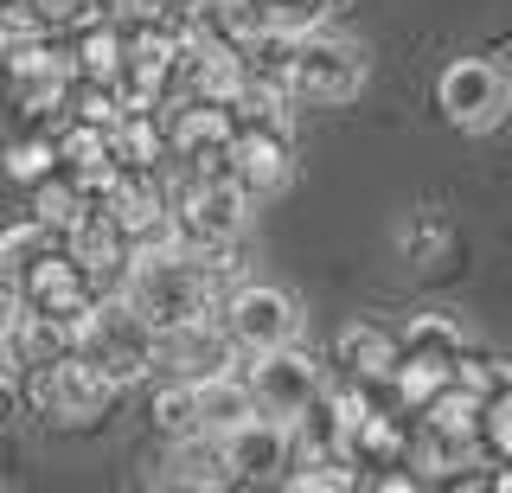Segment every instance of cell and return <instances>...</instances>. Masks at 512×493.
<instances>
[{
  "mask_svg": "<svg viewBox=\"0 0 512 493\" xmlns=\"http://www.w3.org/2000/svg\"><path fill=\"white\" fill-rule=\"evenodd\" d=\"M237 282L231 250H154V257H135L122 276V301L141 314L148 327H173V321H199V314H218L224 289Z\"/></svg>",
  "mask_w": 512,
  "mask_h": 493,
  "instance_id": "1",
  "label": "cell"
},
{
  "mask_svg": "<svg viewBox=\"0 0 512 493\" xmlns=\"http://www.w3.org/2000/svg\"><path fill=\"white\" fill-rule=\"evenodd\" d=\"M276 77L295 109L301 103H352L365 90V77H372V52L359 39H340L327 26H314V33H295L282 45Z\"/></svg>",
  "mask_w": 512,
  "mask_h": 493,
  "instance_id": "2",
  "label": "cell"
},
{
  "mask_svg": "<svg viewBox=\"0 0 512 493\" xmlns=\"http://www.w3.org/2000/svg\"><path fill=\"white\" fill-rule=\"evenodd\" d=\"M77 353H84L116 391H128V385H141V378H148L154 327L141 321V314L128 308L122 295H96V301H90V314L77 321Z\"/></svg>",
  "mask_w": 512,
  "mask_h": 493,
  "instance_id": "3",
  "label": "cell"
},
{
  "mask_svg": "<svg viewBox=\"0 0 512 493\" xmlns=\"http://www.w3.org/2000/svg\"><path fill=\"white\" fill-rule=\"evenodd\" d=\"M218 327L231 333L237 359H250V353L301 340V301L288 289H276V282H244L237 276L231 289H224V301H218Z\"/></svg>",
  "mask_w": 512,
  "mask_h": 493,
  "instance_id": "4",
  "label": "cell"
},
{
  "mask_svg": "<svg viewBox=\"0 0 512 493\" xmlns=\"http://www.w3.org/2000/svg\"><path fill=\"white\" fill-rule=\"evenodd\" d=\"M26 397H32V410H39L45 423H64V429H84L96 423L109 404H116V385H109L103 372L84 359V353H64L52 365H26Z\"/></svg>",
  "mask_w": 512,
  "mask_h": 493,
  "instance_id": "5",
  "label": "cell"
},
{
  "mask_svg": "<svg viewBox=\"0 0 512 493\" xmlns=\"http://www.w3.org/2000/svg\"><path fill=\"white\" fill-rule=\"evenodd\" d=\"M244 385H250V397H256V410L263 417H276V423H295L301 410L320 397V385H327V365H320L308 346H269V353H250L244 365Z\"/></svg>",
  "mask_w": 512,
  "mask_h": 493,
  "instance_id": "6",
  "label": "cell"
},
{
  "mask_svg": "<svg viewBox=\"0 0 512 493\" xmlns=\"http://www.w3.org/2000/svg\"><path fill=\"white\" fill-rule=\"evenodd\" d=\"M436 103L461 135H487V129H500L506 109H512V77L493 58H455L436 77Z\"/></svg>",
  "mask_w": 512,
  "mask_h": 493,
  "instance_id": "7",
  "label": "cell"
},
{
  "mask_svg": "<svg viewBox=\"0 0 512 493\" xmlns=\"http://www.w3.org/2000/svg\"><path fill=\"white\" fill-rule=\"evenodd\" d=\"M160 135H167V161L173 173H224V148L237 135L231 103H167L160 109Z\"/></svg>",
  "mask_w": 512,
  "mask_h": 493,
  "instance_id": "8",
  "label": "cell"
},
{
  "mask_svg": "<svg viewBox=\"0 0 512 493\" xmlns=\"http://www.w3.org/2000/svg\"><path fill=\"white\" fill-rule=\"evenodd\" d=\"M224 180L237 193L276 199L288 180H295V141H288V122H237L231 148H224Z\"/></svg>",
  "mask_w": 512,
  "mask_h": 493,
  "instance_id": "9",
  "label": "cell"
},
{
  "mask_svg": "<svg viewBox=\"0 0 512 493\" xmlns=\"http://www.w3.org/2000/svg\"><path fill=\"white\" fill-rule=\"evenodd\" d=\"M0 84H7L13 109H20L32 129H52V116H64V103H71L77 71H71V52H58L52 39H39V45H26L20 58L0 65Z\"/></svg>",
  "mask_w": 512,
  "mask_h": 493,
  "instance_id": "10",
  "label": "cell"
},
{
  "mask_svg": "<svg viewBox=\"0 0 512 493\" xmlns=\"http://www.w3.org/2000/svg\"><path fill=\"white\" fill-rule=\"evenodd\" d=\"M212 372H237V346H231V333L218 327V314L154 327L148 378H186V385H192V378H212Z\"/></svg>",
  "mask_w": 512,
  "mask_h": 493,
  "instance_id": "11",
  "label": "cell"
},
{
  "mask_svg": "<svg viewBox=\"0 0 512 493\" xmlns=\"http://www.w3.org/2000/svg\"><path fill=\"white\" fill-rule=\"evenodd\" d=\"M13 295H20L26 314H52V321H84L90 301H96L84 263H77L64 244H52L39 263H26L20 276H13Z\"/></svg>",
  "mask_w": 512,
  "mask_h": 493,
  "instance_id": "12",
  "label": "cell"
},
{
  "mask_svg": "<svg viewBox=\"0 0 512 493\" xmlns=\"http://www.w3.org/2000/svg\"><path fill=\"white\" fill-rule=\"evenodd\" d=\"M64 250L84 263V276H90V289H96V295H116V289H122V276H128V263H135V250H128L122 225H116V218H109L96 199L84 205V212H77V225L64 231Z\"/></svg>",
  "mask_w": 512,
  "mask_h": 493,
  "instance_id": "13",
  "label": "cell"
},
{
  "mask_svg": "<svg viewBox=\"0 0 512 493\" xmlns=\"http://www.w3.org/2000/svg\"><path fill=\"white\" fill-rule=\"evenodd\" d=\"M218 455H224V468H231V481H282V468H288V423L256 410V417L231 423L218 436Z\"/></svg>",
  "mask_w": 512,
  "mask_h": 493,
  "instance_id": "14",
  "label": "cell"
},
{
  "mask_svg": "<svg viewBox=\"0 0 512 493\" xmlns=\"http://www.w3.org/2000/svg\"><path fill=\"white\" fill-rule=\"evenodd\" d=\"M480 423H455V417H416L410 423V468L436 474V481H448V474L461 468H480Z\"/></svg>",
  "mask_w": 512,
  "mask_h": 493,
  "instance_id": "15",
  "label": "cell"
},
{
  "mask_svg": "<svg viewBox=\"0 0 512 493\" xmlns=\"http://www.w3.org/2000/svg\"><path fill=\"white\" fill-rule=\"evenodd\" d=\"M397 365V333H384L372 321H352L340 327V340H333V372L340 378H359V385H384Z\"/></svg>",
  "mask_w": 512,
  "mask_h": 493,
  "instance_id": "16",
  "label": "cell"
},
{
  "mask_svg": "<svg viewBox=\"0 0 512 493\" xmlns=\"http://www.w3.org/2000/svg\"><path fill=\"white\" fill-rule=\"evenodd\" d=\"M160 487H231V468L218 455V436H173L160 455Z\"/></svg>",
  "mask_w": 512,
  "mask_h": 493,
  "instance_id": "17",
  "label": "cell"
},
{
  "mask_svg": "<svg viewBox=\"0 0 512 493\" xmlns=\"http://www.w3.org/2000/svg\"><path fill=\"white\" fill-rule=\"evenodd\" d=\"M192 404H199V436H224L231 423L256 417V397H250V385H244V372L192 378Z\"/></svg>",
  "mask_w": 512,
  "mask_h": 493,
  "instance_id": "18",
  "label": "cell"
},
{
  "mask_svg": "<svg viewBox=\"0 0 512 493\" xmlns=\"http://www.w3.org/2000/svg\"><path fill=\"white\" fill-rule=\"evenodd\" d=\"M122 65V26L116 20H90L77 26V45H71V71L77 84H109Z\"/></svg>",
  "mask_w": 512,
  "mask_h": 493,
  "instance_id": "19",
  "label": "cell"
},
{
  "mask_svg": "<svg viewBox=\"0 0 512 493\" xmlns=\"http://www.w3.org/2000/svg\"><path fill=\"white\" fill-rule=\"evenodd\" d=\"M84 205H90V193L71 180V173L52 167V173H39V180H32V218H39V225H52L58 237L77 225V212H84Z\"/></svg>",
  "mask_w": 512,
  "mask_h": 493,
  "instance_id": "20",
  "label": "cell"
},
{
  "mask_svg": "<svg viewBox=\"0 0 512 493\" xmlns=\"http://www.w3.org/2000/svg\"><path fill=\"white\" fill-rule=\"evenodd\" d=\"M359 481H365V474L352 468L346 455H301V461L282 468V487H295V493H346Z\"/></svg>",
  "mask_w": 512,
  "mask_h": 493,
  "instance_id": "21",
  "label": "cell"
},
{
  "mask_svg": "<svg viewBox=\"0 0 512 493\" xmlns=\"http://www.w3.org/2000/svg\"><path fill=\"white\" fill-rule=\"evenodd\" d=\"M52 244H64V237H58L52 225H39L32 212L20 218V225H7V231H0V282H13L26 263H39Z\"/></svg>",
  "mask_w": 512,
  "mask_h": 493,
  "instance_id": "22",
  "label": "cell"
},
{
  "mask_svg": "<svg viewBox=\"0 0 512 493\" xmlns=\"http://www.w3.org/2000/svg\"><path fill=\"white\" fill-rule=\"evenodd\" d=\"M154 429L160 436H199V404H192V385L186 378H160L154 391Z\"/></svg>",
  "mask_w": 512,
  "mask_h": 493,
  "instance_id": "23",
  "label": "cell"
},
{
  "mask_svg": "<svg viewBox=\"0 0 512 493\" xmlns=\"http://www.w3.org/2000/svg\"><path fill=\"white\" fill-rule=\"evenodd\" d=\"M397 244H404V257H410L416 269H436V263L448 257V244H455V231H448V218L423 212V218H410V225L397 231Z\"/></svg>",
  "mask_w": 512,
  "mask_h": 493,
  "instance_id": "24",
  "label": "cell"
},
{
  "mask_svg": "<svg viewBox=\"0 0 512 493\" xmlns=\"http://www.w3.org/2000/svg\"><path fill=\"white\" fill-rule=\"evenodd\" d=\"M58 167V148H52V129H26L20 141H13V148H7V173H13V180H39V173H52Z\"/></svg>",
  "mask_w": 512,
  "mask_h": 493,
  "instance_id": "25",
  "label": "cell"
},
{
  "mask_svg": "<svg viewBox=\"0 0 512 493\" xmlns=\"http://www.w3.org/2000/svg\"><path fill=\"white\" fill-rule=\"evenodd\" d=\"M39 39H52V33H45V20L26 7V0L0 7V65H7V58H20L26 45H39Z\"/></svg>",
  "mask_w": 512,
  "mask_h": 493,
  "instance_id": "26",
  "label": "cell"
},
{
  "mask_svg": "<svg viewBox=\"0 0 512 493\" xmlns=\"http://www.w3.org/2000/svg\"><path fill=\"white\" fill-rule=\"evenodd\" d=\"M480 449L493 461H512V385L480 404Z\"/></svg>",
  "mask_w": 512,
  "mask_h": 493,
  "instance_id": "27",
  "label": "cell"
},
{
  "mask_svg": "<svg viewBox=\"0 0 512 493\" xmlns=\"http://www.w3.org/2000/svg\"><path fill=\"white\" fill-rule=\"evenodd\" d=\"M26 7L45 20V33H77V26L103 20V0H26Z\"/></svg>",
  "mask_w": 512,
  "mask_h": 493,
  "instance_id": "28",
  "label": "cell"
},
{
  "mask_svg": "<svg viewBox=\"0 0 512 493\" xmlns=\"http://www.w3.org/2000/svg\"><path fill=\"white\" fill-rule=\"evenodd\" d=\"M160 13V0H103V20H116V26H148Z\"/></svg>",
  "mask_w": 512,
  "mask_h": 493,
  "instance_id": "29",
  "label": "cell"
},
{
  "mask_svg": "<svg viewBox=\"0 0 512 493\" xmlns=\"http://www.w3.org/2000/svg\"><path fill=\"white\" fill-rule=\"evenodd\" d=\"M13 378H20V353H13V340L0 333V391H7Z\"/></svg>",
  "mask_w": 512,
  "mask_h": 493,
  "instance_id": "30",
  "label": "cell"
},
{
  "mask_svg": "<svg viewBox=\"0 0 512 493\" xmlns=\"http://www.w3.org/2000/svg\"><path fill=\"white\" fill-rule=\"evenodd\" d=\"M20 321V295H13V282H0V333H13Z\"/></svg>",
  "mask_w": 512,
  "mask_h": 493,
  "instance_id": "31",
  "label": "cell"
},
{
  "mask_svg": "<svg viewBox=\"0 0 512 493\" xmlns=\"http://www.w3.org/2000/svg\"><path fill=\"white\" fill-rule=\"evenodd\" d=\"M0 7H13V0H0Z\"/></svg>",
  "mask_w": 512,
  "mask_h": 493,
  "instance_id": "32",
  "label": "cell"
}]
</instances>
